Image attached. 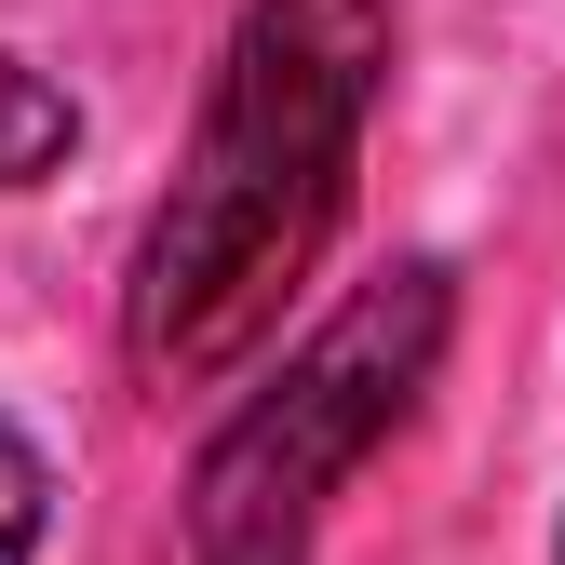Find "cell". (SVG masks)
<instances>
[{
    "label": "cell",
    "mask_w": 565,
    "mask_h": 565,
    "mask_svg": "<svg viewBox=\"0 0 565 565\" xmlns=\"http://www.w3.org/2000/svg\"><path fill=\"white\" fill-rule=\"evenodd\" d=\"M377 95H391V0H243L216 95L189 121V162L121 282V350L149 391L230 377L282 323V297L323 269L350 216Z\"/></svg>",
    "instance_id": "6da1fadb"
},
{
    "label": "cell",
    "mask_w": 565,
    "mask_h": 565,
    "mask_svg": "<svg viewBox=\"0 0 565 565\" xmlns=\"http://www.w3.org/2000/svg\"><path fill=\"white\" fill-rule=\"evenodd\" d=\"M445 323H458V282L431 256H404L350 310H323L282 350V377L216 417V445L189 471V565H310L323 499L417 417V391L445 364Z\"/></svg>",
    "instance_id": "7a4b0ae2"
},
{
    "label": "cell",
    "mask_w": 565,
    "mask_h": 565,
    "mask_svg": "<svg viewBox=\"0 0 565 565\" xmlns=\"http://www.w3.org/2000/svg\"><path fill=\"white\" fill-rule=\"evenodd\" d=\"M67 149H82L67 82H54V67H28V54H0V189H41Z\"/></svg>",
    "instance_id": "3957f363"
},
{
    "label": "cell",
    "mask_w": 565,
    "mask_h": 565,
    "mask_svg": "<svg viewBox=\"0 0 565 565\" xmlns=\"http://www.w3.org/2000/svg\"><path fill=\"white\" fill-rule=\"evenodd\" d=\"M41 525H54V471H41V445L14 431V417H0V565H28Z\"/></svg>",
    "instance_id": "277c9868"
},
{
    "label": "cell",
    "mask_w": 565,
    "mask_h": 565,
    "mask_svg": "<svg viewBox=\"0 0 565 565\" xmlns=\"http://www.w3.org/2000/svg\"><path fill=\"white\" fill-rule=\"evenodd\" d=\"M552 565H565V539H552Z\"/></svg>",
    "instance_id": "5b68a950"
}]
</instances>
